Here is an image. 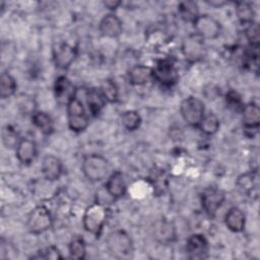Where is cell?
Here are the masks:
<instances>
[{
    "instance_id": "20",
    "label": "cell",
    "mask_w": 260,
    "mask_h": 260,
    "mask_svg": "<svg viewBox=\"0 0 260 260\" xmlns=\"http://www.w3.org/2000/svg\"><path fill=\"white\" fill-rule=\"evenodd\" d=\"M128 78L133 85H143L153 79L152 67L146 65L133 66L128 72Z\"/></svg>"
},
{
    "instance_id": "4",
    "label": "cell",
    "mask_w": 260,
    "mask_h": 260,
    "mask_svg": "<svg viewBox=\"0 0 260 260\" xmlns=\"http://www.w3.org/2000/svg\"><path fill=\"white\" fill-rule=\"evenodd\" d=\"M67 120L69 128L74 132H81L88 126L89 120L82 102L74 96L67 105Z\"/></svg>"
},
{
    "instance_id": "16",
    "label": "cell",
    "mask_w": 260,
    "mask_h": 260,
    "mask_svg": "<svg viewBox=\"0 0 260 260\" xmlns=\"http://www.w3.org/2000/svg\"><path fill=\"white\" fill-rule=\"evenodd\" d=\"M242 121L246 132H251L252 130H257L260 124V109L256 104L250 103L244 105L242 109Z\"/></svg>"
},
{
    "instance_id": "22",
    "label": "cell",
    "mask_w": 260,
    "mask_h": 260,
    "mask_svg": "<svg viewBox=\"0 0 260 260\" xmlns=\"http://www.w3.org/2000/svg\"><path fill=\"white\" fill-rule=\"evenodd\" d=\"M106 99L100 88H89L86 90V103L92 116H98L106 105Z\"/></svg>"
},
{
    "instance_id": "34",
    "label": "cell",
    "mask_w": 260,
    "mask_h": 260,
    "mask_svg": "<svg viewBox=\"0 0 260 260\" xmlns=\"http://www.w3.org/2000/svg\"><path fill=\"white\" fill-rule=\"evenodd\" d=\"M225 102H226L228 107L236 112L242 111V109L244 107L240 94L238 92H236L235 90L228 91V93L225 95Z\"/></svg>"
},
{
    "instance_id": "25",
    "label": "cell",
    "mask_w": 260,
    "mask_h": 260,
    "mask_svg": "<svg viewBox=\"0 0 260 260\" xmlns=\"http://www.w3.org/2000/svg\"><path fill=\"white\" fill-rule=\"evenodd\" d=\"M32 123L46 135H50L54 131V124L51 117L45 112H36L32 115Z\"/></svg>"
},
{
    "instance_id": "32",
    "label": "cell",
    "mask_w": 260,
    "mask_h": 260,
    "mask_svg": "<svg viewBox=\"0 0 260 260\" xmlns=\"http://www.w3.org/2000/svg\"><path fill=\"white\" fill-rule=\"evenodd\" d=\"M19 138H18V135L16 133V131L14 130V128H12L11 126L9 125H6L4 128H3V131H2V141H3V144L8 148H12V147H16L18 142H19Z\"/></svg>"
},
{
    "instance_id": "26",
    "label": "cell",
    "mask_w": 260,
    "mask_h": 260,
    "mask_svg": "<svg viewBox=\"0 0 260 260\" xmlns=\"http://www.w3.org/2000/svg\"><path fill=\"white\" fill-rule=\"evenodd\" d=\"M198 127L204 134L213 135L219 129V120L214 113L209 112L204 115Z\"/></svg>"
},
{
    "instance_id": "37",
    "label": "cell",
    "mask_w": 260,
    "mask_h": 260,
    "mask_svg": "<svg viewBox=\"0 0 260 260\" xmlns=\"http://www.w3.org/2000/svg\"><path fill=\"white\" fill-rule=\"evenodd\" d=\"M207 3L213 7H221L224 4H226L225 1H221V0H211V1H207Z\"/></svg>"
},
{
    "instance_id": "33",
    "label": "cell",
    "mask_w": 260,
    "mask_h": 260,
    "mask_svg": "<svg viewBox=\"0 0 260 260\" xmlns=\"http://www.w3.org/2000/svg\"><path fill=\"white\" fill-rule=\"evenodd\" d=\"M246 38L249 42V46H257L259 47L260 44V30H259V25L257 22H251L247 26L245 30Z\"/></svg>"
},
{
    "instance_id": "5",
    "label": "cell",
    "mask_w": 260,
    "mask_h": 260,
    "mask_svg": "<svg viewBox=\"0 0 260 260\" xmlns=\"http://www.w3.org/2000/svg\"><path fill=\"white\" fill-rule=\"evenodd\" d=\"M180 112L183 120L192 127H198L205 115V107L201 100L189 96L182 101Z\"/></svg>"
},
{
    "instance_id": "17",
    "label": "cell",
    "mask_w": 260,
    "mask_h": 260,
    "mask_svg": "<svg viewBox=\"0 0 260 260\" xmlns=\"http://www.w3.org/2000/svg\"><path fill=\"white\" fill-rule=\"evenodd\" d=\"M42 173L49 181L58 180L63 173L62 161L53 154H47L42 160Z\"/></svg>"
},
{
    "instance_id": "35",
    "label": "cell",
    "mask_w": 260,
    "mask_h": 260,
    "mask_svg": "<svg viewBox=\"0 0 260 260\" xmlns=\"http://www.w3.org/2000/svg\"><path fill=\"white\" fill-rule=\"evenodd\" d=\"M41 258L44 259H62L60 251L55 246H50L43 251V255H40Z\"/></svg>"
},
{
    "instance_id": "19",
    "label": "cell",
    "mask_w": 260,
    "mask_h": 260,
    "mask_svg": "<svg viewBox=\"0 0 260 260\" xmlns=\"http://www.w3.org/2000/svg\"><path fill=\"white\" fill-rule=\"evenodd\" d=\"M105 188H106L107 193L115 199L120 198L123 195H125L126 184H125V180H124L122 173L118 172V171L114 172L107 180V182L105 184Z\"/></svg>"
},
{
    "instance_id": "21",
    "label": "cell",
    "mask_w": 260,
    "mask_h": 260,
    "mask_svg": "<svg viewBox=\"0 0 260 260\" xmlns=\"http://www.w3.org/2000/svg\"><path fill=\"white\" fill-rule=\"evenodd\" d=\"M224 222L228 229L235 233H240L244 230L246 223L245 213L238 207H232L229 209L224 216Z\"/></svg>"
},
{
    "instance_id": "29",
    "label": "cell",
    "mask_w": 260,
    "mask_h": 260,
    "mask_svg": "<svg viewBox=\"0 0 260 260\" xmlns=\"http://www.w3.org/2000/svg\"><path fill=\"white\" fill-rule=\"evenodd\" d=\"M121 122L124 128H126L129 131H134L139 128L141 124V117L138 112L129 110L123 113L121 117Z\"/></svg>"
},
{
    "instance_id": "28",
    "label": "cell",
    "mask_w": 260,
    "mask_h": 260,
    "mask_svg": "<svg viewBox=\"0 0 260 260\" xmlns=\"http://www.w3.org/2000/svg\"><path fill=\"white\" fill-rule=\"evenodd\" d=\"M236 14L239 18V20L243 23H251L254 21V16L255 12L252 7V5L248 2H237L236 3V8H235Z\"/></svg>"
},
{
    "instance_id": "3",
    "label": "cell",
    "mask_w": 260,
    "mask_h": 260,
    "mask_svg": "<svg viewBox=\"0 0 260 260\" xmlns=\"http://www.w3.org/2000/svg\"><path fill=\"white\" fill-rule=\"evenodd\" d=\"M106 246L111 255L117 258H122L131 253L132 240L124 230H116L108 235Z\"/></svg>"
},
{
    "instance_id": "6",
    "label": "cell",
    "mask_w": 260,
    "mask_h": 260,
    "mask_svg": "<svg viewBox=\"0 0 260 260\" xmlns=\"http://www.w3.org/2000/svg\"><path fill=\"white\" fill-rule=\"evenodd\" d=\"M53 218L50 210L45 205L36 206L28 214L26 226L31 234H42L51 229Z\"/></svg>"
},
{
    "instance_id": "36",
    "label": "cell",
    "mask_w": 260,
    "mask_h": 260,
    "mask_svg": "<svg viewBox=\"0 0 260 260\" xmlns=\"http://www.w3.org/2000/svg\"><path fill=\"white\" fill-rule=\"evenodd\" d=\"M103 4H104V6L107 7L108 9L113 10V9L118 8V7L122 4V2H121V1H118V0H106V1L103 2Z\"/></svg>"
},
{
    "instance_id": "8",
    "label": "cell",
    "mask_w": 260,
    "mask_h": 260,
    "mask_svg": "<svg viewBox=\"0 0 260 260\" xmlns=\"http://www.w3.org/2000/svg\"><path fill=\"white\" fill-rule=\"evenodd\" d=\"M195 34L204 40L216 39L221 31V25L217 19L209 14H199L193 22Z\"/></svg>"
},
{
    "instance_id": "31",
    "label": "cell",
    "mask_w": 260,
    "mask_h": 260,
    "mask_svg": "<svg viewBox=\"0 0 260 260\" xmlns=\"http://www.w3.org/2000/svg\"><path fill=\"white\" fill-rule=\"evenodd\" d=\"M100 89L103 92L107 102H109V103L117 102L118 96H119V91H118V87L114 81H112L110 79L103 81Z\"/></svg>"
},
{
    "instance_id": "1",
    "label": "cell",
    "mask_w": 260,
    "mask_h": 260,
    "mask_svg": "<svg viewBox=\"0 0 260 260\" xmlns=\"http://www.w3.org/2000/svg\"><path fill=\"white\" fill-rule=\"evenodd\" d=\"M108 216V210L102 203H93L89 205L82 217L83 228L86 232L99 237L104 229Z\"/></svg>"
},
{
    "instance_id": "23",
    "label": "cell",
    "mask_w": 260,
    "mask_h": 260,
    "mask_svg": "<svg viewBox=\"0 0 260 260\" xmlns=\"http://www.w3.org/2000/svg\"><path fill=\"white\" fill-rule=\"evenodd\" d=\"M178 13L183 20L193 23L199 16L198 5L194 1L180 2L178 5Z\"/></svg>"
},
{
    "instance_id": "30",
    "label": "cell",
    "mask_w": 260,
    "mask_h": 260,
    "mask_svg": "<svg viewBox=\"0 0 260 260\" xmlns=\"http://www.w3.org/2000/svg\"><path fill=\"white\" fill-rule=\"evenodd\" d=\"M69 254L73 259H83L86 255L85 242L81 237H74L69 244Z\"/></svg>"
},
{
    "instance_id": "13",
    "label": "cell",
    "mask_w": 260,
    "mask_h": 260,
    "mask_svg": "<svg viewBox=\"0 0 260 260\" xmlns=\"http://www.w3.org/2000/svg\"><path fill=\"white\" fill-rule=\"evenodd\" d=\"M208 242L201 234L191 235L186 243V251L191 259L205 258L208 253Z\"/></svg>"
},
{
    "instance_id": "27",
    "label": "cell",
    "mask_w": 260,
    "mask_h": 260,
    "mask_svg": "<svg viewBox=\"0 0 260 260\" xmlns=\"http://www.w3.org/2000/svg\"><path fill=\"white\" fill-rule=\"evenodd\" d=\"M16 90V81L12 75L3 72L0 76V96L7 99L13 95Z\"/></svg>"
},
{
    "instance_id": "11",
    "label": "cell",
    "mask_w": 260,
    "mask_h": 260,
    "mask_svg": "<svg viewBox=\"0 0 260 260\" xmlns=\"http://www.w3.org/2000/svg\"><path fill=\"white\" fill-rule=\"evenodd\" d=\"M76 49L64 42L57 43L53 48V60L60 69H67L76 58Z\"/></svg>"
},
{
    "instance_id": "10",
    "label": "cell",
    "mask_w": 260,
    "mask_h": 260,
    "mask_svg": "<svg viewBox=\"0 0 260 260\" xmlns=\"http://www.w3.org/2000/svg\"><path fill=\"white\" fill-rule=\"evenodd\" d=\"M225 199L224 192L216 187H208L201 193V205L205 212L214 215Z\"/></svg>"
},
{
    "instance_id": "18",
    "label": "cell",
    "mask_w": 260,
    "mask_h": 260,
    "mask_svg": "<svg viewBox=\"0 0 260 260\" xmlns=\"http://www.w3.org/2000/svg\"><path fill=\"white\" fill-rule=\"evenodd\" d=\"M37 155V144L29 138H21L16 146V157L24 165L32 162Z\"/></svg>"
},
{
    "instance_id": "15",
    "label": "cell",
    "mask_w": 260,
    "mask_h": 260,
    "mask_svg": "<svg viewBox=\"0 0 260 260\" xmlns=\"http://www.w3.org/2000/svg\"><path fill=\"white\" fill-rule=\"evenodd\" d=\"M100 31L103 36L108 38H118L123 30V24L121 19L115 14L105 15L99 24Z\"/></svg>"
},
{
    "instance_id": "24",
    "label": "cell",
    "mask_w": 260,
    "mask_h": 260,
    "mask_svg": "<svg viewBox=\"0 0 260 260\" xmlns=\"http://www.w3.org/2000/svg\"><path fill=\"white\" fill-rule=\"evenodd\" d=\"M237 186L239 190L247 195L253 193L254 190H257V175L254 172L246 173L241 175L237 180Z\"/></svg>"
},
{
    "instance_id": "14",
    "label": "cell",
    "mask_w": 260,
    "mask_h": 260,
    "mask_svg": "<svg viewBox=\"0 0 260 260\" xmlns=\"http://www.w3.org/2000/svg\"><path fill=\"white\" fill-rule=\"evenodd\" d=\"M54 92L57 102L65 105H67L74 96H76L75 86L66 76H59L55 80Z\"/></svg>"
},
{
    "instance_id": "12",
    "label": "cell",
    "mask_w": 260,
    "mask_h": 260,
    "mask_svg": "<svg viewBox=\"0 0 260 260\" xmlns=\"http://www.w3.org/2000/svg\"><path fill=\"white\" fill-rule=\"evenodd\" d=\"M152 235L156 242L160 244H170L177 239V229L172 221L161 218L154 222Z\"/></svg>"
},
{
    "instance_id": "2",
    "label": "cell",
    "mask_w": 260,
    "mask_h": 260,
    "mask_svg": "<svg viewBox=\"0 0 260 260\" xmlns=\"http://www.w3.org/2000/svg\"><path fill=\"white\" fill-rule=\"evenodd\" d=\"M109 170L108 160L101 154H88L82 160V172L89 181H102L107 177Z\"/></svg>"
},
{
    "instance_id": "9",
    "label": "cell",
    "mask_w": 260,
    "mask_h": 260,
    "mask_svg": "<svg viewBox=\"0 0 260 260\" xmlns=\"http://www.w3.org/2000/svg\"><path fill=\"white\" fill-rule=\"evenodd\" d=\"M153 79L164 86H172L178 80V71L170 60H159L156 65L152 67Z\"/></svg>"
},
{
    "instance_id": "7",
    "label": "cell",
    "mask_w": 260,
    "mask_h": 260,
    "mask_svg": "<svg viewBox=\"0 0 260 260\" xmlns=\"http://www.w3.org/2000/svg\"><path fill=\"white\" fill-rule=\"evenodd\" d=\"M182 54L190 63L201 61L206 55V47L204 39L197 34L186 37L182 43Z\"/></svg>"
}]
</instances>
